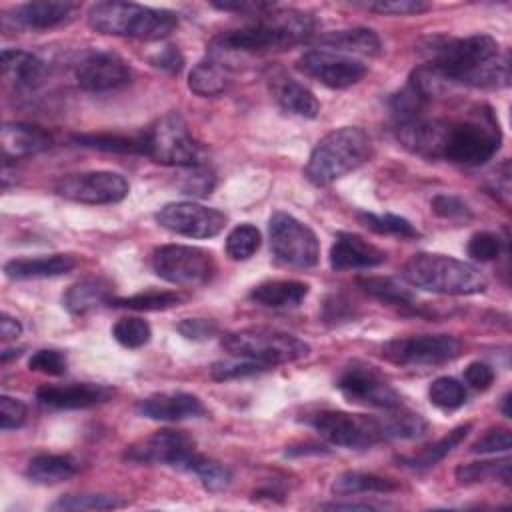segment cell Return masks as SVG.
Instances as JSON below:
<instances>
[{"instance_id":"obj_1","label":"cell","mask_w":512,"mask_h":512,"mask_svg":"<svg viewBox=\"0 0 512 512\" xmlns=\"http://www.w3.org/2000/svg\"><path fill=\"white\" fill-rule=\"evenodd\" d=\"M432 68L442 80L466 86L504 88L510 84L508 54L488 34H472L438 44Z\"/></svg>"},{"instance_id":"obj_2","label":"cell","mask_w":512,"mask_h":512,"mask_svg":"<svg viewBox=\"0 0 512 512\" xmlns=\"http://www.w3.org/2000/svg\"><path fill=\"white\" fill-rule=\"evenodd\" d=\"M314 32V18L294 8H276L262 12L254 24L218 34L210 42L212 58L224 54H254L282 50L304 42Z\"/></svg>"},{"instance_id":"obj_3","label":"cell","mask_w":512,"mask_h":512,"mask_svg":"<svg viewBox=\"0 0 512 512\" xmlns=\"http://www.w3.org/2000/svg\"><path fill=\"white\" fill-rule=\"evenodd\" d=\"M402 276L408 284L450 296L480 294L486 290V276L472 264L434 252L414 254L402 268Z\"/></svg>"},{"instance_id":"obj_4","label":"cell","mask_w":512,"mask_h":512,"mask_svg":"<svg viewBox=\"0 0 512 512\" xmlns=\"http://www.w3.org/2000/svg\"><path fill=\"white\" fill-rule=\"evenodd\" d=\"M88 26L100 34L160 40L178 26V16L134 2H96L88 10Z\"/></svg>"},{"instance_id":"obj_5","label":"cell","mask_w":512,"mask_h":512,"mask_svg":"<svg viewBox=\"0 0 512 512\" xmlns=\"http://www.w3.org/2000/svg\"><path fill=\"white\" fill-rule=\"evenodd\" d=\"M372 154L370 136L356 126H342L328 132L312 150L304 168L306 178L316 186H328L334 180L362 166Z\"/></svg>"},{"instance_id":"obj_6","label":"cell","mask_w":512,"mask_h":512,"mask_svg":"<svg viewBox=\"0 0 512 512\" xmlns=\"http://www.w3.org/2000/svg\"><path fill=\"white\" fill-rule=\"evenodd\" d=\"M222 348L230 356L248 358L264 368L298 360L310 352L308 344L292 334L272 328H244L222 336Z\"/></svg>"},{"instance_id":"obj_7","label":"cell","mask_w":512,"mask_h":512,"mask_svg":"<svg viewBox=\"0 0 512 512\" xmlns=\"http://www.w3.org/2000/svg\"><path fill=\"white\" fill-rule=\"evenodd\" d=\"M140 138L144 154L154 162L180 168L200 164V148L184 118L176 112H168L154 120Z\"/></svg>"},{"instance_id":"obj_8","label":"cell","mask_w":512,"mask_h":512,"mask_svg":"<svg viewBox=\"0 0 512 512\" xmlns=\"http://www.w3.org/2000/svg\"><path fill=\"white\" fill-rule=\"evenodd\" d=\"M500 148L498 122L490 112H482L476 120H462L448 124V136L442 158L464 164L480 166L490 160Z\"/></svg>"},{"instance_id":"obj_9","label":"cell","mask_w":512,"mask_h":512,"mask_svg":"<svg viewBox=\"0 0 512 512\" xmlns=\"http://www.w3.org/2000/svg\"><path fill=\"white\" fill-rule=\"evenodd\" d=\"M270 248L278 262L292 268H312L320 258V244L312 228L286 212H274L268 222Z\"/></svg>"},{"instance_id":"obj_10","label":"cell","mask_w":512,"mask_h":512,"mask_svg":"<svg viewBox=\"0 0 512 512\" xmlns=\"http://www.w3.org/2000/svg\"><path fill=\"white\" fill-rule=\"evenodd\" d=\"M310 424L324 440L342 448H370L386 440L382 420L362 414L322 410L312 416Z\"/></svg>"},{"instance_id":"obj_11","label":"cell","mask_w":512,"mask_h":512,"mask_svg":"<svg viewBox=\"0 0 512 512\" xmlns=\"http://www.w3.org/2000/svg\"><path fill=\"white\" fill-rule=\"evenodd\" d=\"M152 270L166 282L196 286L212 278L216 264L212 254L202 248L166 244L152 252Z\"/></svg>"},{"instance_id":"obj_12","label":"cell","mask_w":512,"mask_h":512,"mask_svg":"<svg viewBox=\"0 0 512 512\" xmlns=\"http://www.w3.org/2000/svg\"><path fill=\"white\" fill-rule=\"evenodd\" d=\"M460 348V340L450 334H420L386 342L382 356L400 366H436L454 360Z\"/></svg>"},{"instance_id":"obj_13","label":"cell","mask_w":512,"mask_h":512,"mask_svg":"<svg viewBox=\"0 0 512 512\" xmlns=\"http://www.w3.org/2000/svg\"><path fill=\"white\" fill-rule=\"evenodd\" d=\"M338 390L348 402L394 410L402 406L400 394L390 386V382L370 364L352 362L348 364L336 382Z\"/></svg>"},{"instance_id":"obj_14","label":"cell","mask_w":512,"mask_h":512,"mask_svg":"<svg viewBox=\"0 0 512 512\" xmlns=\"http://www.w3.org/2000/svg\"><path fill=\"white\" fill-rule=\"evenodd\" d=\"M54 190L58 196L80 204H116L126 198L130 184L118 172L92 170L62 176Z\"/></svg>"},{"instance_id":"obj_15","label":"cell","mask_w":512,"mask_h":512,"mask_svg":"<svg viewBox=\"0 0 512 512\" xmlns=\"http://www.w3.org/2000/svg\"><path fill=\"white\" fill-rule=\"evenodd\" d=\"M196 456L194 440L180 430H158L126 448L124 458L138 464H168L172 468L188 470Z\"/></svg>"},{"instance_id":"obj_16","label":"cell","mask_w":512,"mask_h":512,"mask_svg":"<svg viewBox=\"0 0 512 512\" xmlns=\"http://www.w3.org/2000/svg\"><path fill=\"white\" fill-rule=\"evenodd\" d=\"M156 222L180 236L212 238L226 226V216L196 202H170L156 212Z\"/></svg>"},{"instance_id":"obj_17","label":"cell","mask_w":512,"mask_h":512,"mask_svg":"<svg viewBox=\"0 0 512 512\" xmlns=\"http://www.w3.org/2000/svg\"><path fill=\"white\" fill-rule=\"evenodd\" d=\"M298 70L306 76L322 82L328 88H348L358 84L368 68L360 60L330 52V50H310L298 60Z\"/></svg>"},{"instance_id":"obj_18","label":"cell","mask_w":512,"mask_h":512,"mask_svg":"<svg viewBox=\"0 0 512 512\" xmlns=\"http://www.w3.org/2000/svg\"><path fill=\"white\" fill-rule=\"evenodd\" d=\"M76 82L88 92H108L126 86L132 78L130 66L114 52L94 50L76 64Z\"/></svg>"},{"instance_id":"obj_19","label":"cell","mask_w":512,"mask_h":512,"mask_svg":"<svg viewBox=\"0 0 512 512\" xmlns=\"http://www.w3.org/2000/svg\"><path fill=\"white\" fill-rule=\"evenodd\" d=\"M114 390L106 384L70 382V384H44L36 390V400L42 406L56 410H78L108 402Z\"/></svg>"},{"instance_id":"obj_20","label":"cell","mask_w":512,"mask_h":512,"mask_svg":"<svg viewBox=\"0 0 512 512\" xmlns=\"http://www.w3.org/2000/svg\"><path fill=\"white\" fill-rule=\"evenodd\" d=\"M448 124L450 122L446 120L416 116L412 120L400 122L396 128V136L406 150L418 156L442 158L448 136Z\"/></svg>"},{"instance_id":"obj_21","label":"cell","mask_w":512,"mask_h":512,"mask_svg":"<svg viewBox=\"0 0 512 512\" xmlns=\"http://www.w3.org/2000/svg\"><path fill=\"white\" fill-rule=\"evenodd\" d=\"M138 412L150 420L178 422L188 418H200L206 414L202 400L188 392H162L152 394L138 402Z\"/></svg>"},{"instance_id":"obj_22","label":"cell","mask_w":512,"mask_h":512,"mask_svg":"<svg viewBox=\"0 0 512 512\" xmlns=\"http://www.w3.org/2000/svg\"><path fill=\"white\" fill-rule=\"evenodd\" d=\"M386 260V252L370 244L358 234L338 232L330 248V266L332 270H358L374 268Z\"/></svg>"},{"instance_id":"obj_23","label":"cell","mask_w":512,"mask_h":512,"mask_svg":"<svg viewBox=\"0 0 512 512\" xmlns=\"http://www.w3.org/2000/svg\"><path fill=\"white\" fill-rule=\"evenodd\" d=\"M74 12H76L74 2L36 0V2H26V4L18 6L14 10L12 20L24 28L48 30V28H56V26L72 20Z\"/></svg>"},{"instance_id":"obj_24","label":"cell","mask_w":512,"mask_h":512,"mask_svg":"<svg viewBox=\"0 0 512 512\" xmlns=\"http://www.w3.org/2000/svg\"><path fill=\"white\" fill-rule=\"evenodd\" d=\"M2 152L4 160H18L24 156H32L50 148L52 138L38 126L8 122L2 126Z\"/></svg>"},{"instance_id":"obj_25","label":"cell","mask_w":512,"mask_h":512,"mask_svg":"<svg viewBox=\"0 0 512 512\" xmlns=\"http://www.w3.org/2000/svg\"><path fill=\"white\" fill-rule=\"evenodd\" d=\"M78 260L72 254H50L36 258H14L4 264V272L12 280H34V278H54L74 270Z\"/></svg>"},{"instance_id":"obj_26","label":"cell","mask_w":512,"mask_h":512,"mask_svg":"<svg viewBox=\"0 0 512 512\" xmlns=\"http://www.w3.org/2000/svg\"><path fill=\"white\" fill-rule=\"evenodd\" d=\"M272 92L284 112H290L302 118H316L320 112V102L314 96V92L290 76H284V74L274 76Z\"/></svg>"},{"instance_id":"obj_27","label":"cell","mask_w":512,"mask_h":512,"mask_svg":"<svg viewBox=\"0 0 512 512\" xmlns=\"http://www.w3.org/2000/svg\"><path fill=\"white\" fill-rule=\"evenodd\" d=\"M2 74L16 88H34L46 74L44 62L24 50H2Z\"/></svg>"},{"instance_id":"obj_28","label":"cell","mask_w":512,"mask_h":512,"mask_svg":"<svg viewBox=\"0 0 512 512\" xmlns=\"http://www.w3.org/2000/svg\"><path fill=\"white\" fill-rule=\"evenodd\" d=\"M306 296L308 284L298 280H270L250 292V300L266 308H296Z\"/></svg>"},{"instance_id":"obj_29","label":"cell","mask_w":512,"mask_h":512,"mask_svg":"<svg viewBox=\"0 0 512 512\" xmlns=\"http://www.w3.org/2000/svg\"><path fill=\"white\" fill-rule=\"evenodd\" d=\"M112 286L102 278H86L68 288L64 294V306L70 314L82 316L100 304L110 302Z\"/></svg>"},{"instance_id":"obj_30","label":"cell","mask_w":512,"mask_h":512,"mask_svg":"<svg viewBox=\"0 0 512 512\" xmlns=\"http://www.w3.org/2000/svg\"><path fill=\"white\" fill-rule=\"evenodd\" d=\"M78 472V462L66 454H38L26 466V476L36 484H58Z\"/></svg>"},{"instance_id":"obj_31","label":"cell","mask_w":512,"mask_h":512,"mask_svg":"<svg viewBox=\"0 0 512 512\" xmlns=\"http://www.w3.org/2000/svg\"><path fill=\"white\" fill-rule=\"evenodd\" d=\"M320 42L342 52H354V54H366V56H376L380 52V38L370 28H350V30L328 32L320 38Z\"/></svg>"},{"instance_id":"obj_32","label":"cell","mask_w":512,"mask_h":512,"mask_svg":"<svg viewBox=\"0 0 512 512\" xmlns=\"http://www.w3.org/2000/svg\"><path fill=\"white\" fill-rule=\"evenodd\" d=\"M188 88L198 96H218L226 88V72L220 60L204 58L188 74Z\"/></svg>"},{"instance_id":"obj_33","label":"cell","mask_w":512,"mask_h":512,"mask_svg":"<svg viewBox=\"0 0 512 512\" xmlns=\"http://www.w3.org/2000/svg\"><path fill=\"white\" fill-rule=\"evenodd\" d=\"M470 428H472V424L458 426L452 432H448L444 438H440L438 442L422 448L416 456H402L400 462H404L406 466H412V468H430L436 462H440L444 456H448L468 436Z\"/></svg>"},{"instance_id":"obj_34","label":"cell","mask_w":512,"mask_h":512,"mask_svg":"<svg viewBox=\"0 0 512 512\" xmlns=\"http://www.w3.org/2000/svg\"><path fill=\"white\" fill-rule=\"evenodd\" d=\"M398 484L390 478L366 474V472H344L332 482V492L336 496L364 494V492H392Z\"/></svg>"},{"instance_id":"obj_35","label":"cell","mask_w":512,"mask_h":512,"mask_svg":"<svg viewBox=\"0 0 512 512\" xmlns=\"http://www.w3.org/2000/svg\"><path fill=\"white\" fill-rule=\"evenodd\" d=\"M390 414L380 418L382 420V426H384V436L386 440L388 438H418L426 432L428 424L426 420L416 414V412H410V410H404L402 406L394 408V410H388Z\"/></svg>"},{"instance_id":"obj_36","label":"cell","mask_w":512,"mask_h":512,"mask_svg":"<svg viewBox=\"0 0 512 512\" xmlns=\"http://www.w3.org/2000/svg\"><path fill=\"white\" fill-rule=\"evenodd\" d=\"M358 284L364 288L366 294L374 296L380 302L392 304V306H410L414 302V294L398 284L394 278L388 276H368L360 278Z\"/></svg>"},{"instance_id":"obj_37","label":"cell","mask_w":512,"mask_h":512,"mask_svg":"<svg viewBox=\"0 0 512 512\" xmlns=\"http://www.w3.org/2000/svg\"><path fill=\"white\" fill-rule=\"evenodd\" d=\"M500 478L504 484H510V460H486V462H470L456 468V480L460 484H476L486 480Z\"/></svg>"},{"instance_id":"obj_38","label":"cell","mask_w":512,"mask_h":512,"mask_svg":"<svg viewBox=\"0 0 512 512\" xmlns=\"http://www.w3.org/2000/svg\"><path fill=\"white\" fill-rule=\"evenodd\" d=\"M74 142L78 146L102 150V152H118V154H144L142 138H128L120 134H76Z\"/></svg>"},{"instance_id":"obj_39","label":"cell","mask_w":512,"mask_h":512,"mask_svg":"<svg viewBox=\"0 0 512 512\" xmlns=\"http://www.w3.org/2000/svg\"><path fill=\"white\" fill-rule=\"evenodd\" d=\"M180 302V296L176 292H140L134 296H126V298H110L108 306L114 308H128V310H166L172 308Z\"/></svg>"},{"instance_id":"obj_40","label":"cell","mask_w":512,"mask_h":512,"mask_svg":"<svg viewBox=\"0 0 512 512\" xmlns=\"http://www.w3.org/2000/svg\"><path fill=\"white\" fill-rule=\"evenodd\" d=\"M188 472H194L202 480L204 488L210 490V492L224 490L232 482V474H230V470L226 466H222L220 462L210 460V458H206V456H202L198 452L192 458V462L188 466Z\"/></svg>"},{"instance_id":"obj_41","label":"cell","mask_w":512,"mask_h":512,"mask_svg":"<svg viewBox=\"0 0 512 512\" xmlns=\"http://www.w3.org/2000/svg\"><path fill=\"white\" fill-rule=\"evenodd\" d=\"M428 398L440 410H456L466 402V388L452 376H440L430 384Z\"/></svg>"},{"instance_id":"obj_42","label":"cell","mask_w":512,"mask_h":512,"mask_svg":"<svg viewBox=\"0 0 512 512\" xmlns=\"http://www.w3.org/2000/svg\"><path fill=\"white\" fill-rule=\"evenodd\" d=\"M126 502L120 496L112 494H68L58 498L50 508L52 510H114Z\"/></svg>"},{"instance_id":"obj_43","label":"cell","mask_w":512,"mask_h":512,"mask_svg":"<svg viewBox=\"0 0 512 512\" xmlns=\"http://www.w3.org/2000/svg\"><path fill=\"white\" fill-rule=\"evenodd\" d=\"M260 248V232L252 224H240L226 236V254L232 260H248Z\"/></svg>"},{"instance_id":"obj_44","label":"cell","mask_w":512,"mask_h":512,"mask_svg":"<svg viewBox=\"0 0 512 512\" xmlns=\"http://www.w3.org/2000/svg\"><path fill=\"white\" fill-rule=\"evenodd\" d=\"M358 220L378 232V234H394V236H402V238H414L418 236L416 228L406 220V218H400V216H394V214H372V212H358Z\"/></svg>"},{"instance_id":"obj_45","label":"cell","mask_w":512,"mask_h":512,"mask_svg":"<svg viewBox=\"0 0 512 512\" xmlns=\"http://www.w3.org/2000/svg\"><path fill=\"white\" fill-rule=\"evenodd\" d=\"M112 336L116 338V342H120L126 348H140V346L148 344L152 330L146 320H142L138 316H128V318H120L114 324Z\"/></svg>"},{"instance_id":"obj_46","label":"cell","mask_w":512,"mask_h":512,"mask_svg":"<svg viewBox=\"0 0 512 512\" xmlns=\"http://www.w3.org/2000/svg\"><path fill=\"white\" fill-rule=\"evenodd\" d=\"M214 184H216L214 172L202 164L188 166L186 172L176 182L180 192L190 194V196H208L212 192Z\"/></svg>"},{"instance_id":"obj_47","label":"cell","mask_w":512,"mask_h":512,"mask_svg":"<svg viewBox=\"0 0 512 512\" xmlns=\"http://www.w3.org/2000/svg\"><path fill=\"white\" fill-rule=\"evenodd\" d=\"M268 368H264L262 364L248 360V358H238V356H230L226 360L214 362L210 368V376L214 380H232V378H242V376H250V374H258L264 372Z\"/></svg>"},{"instance_id":"obj_48","label":"cell","mask_w":512,"mask_h":512,"mask_svg":"<svg viewBox=\"0 0 512 512\" xmlns=\"http://www.w3.org/2000/svg\"><path fill=\"white\" fill-rule=\"evenodd\" d=\"M66 356L60 350H36L30 360H28V368L32 372H42L48 376H60L66 372Z\"/></svg>"},{"instance_id":"obj_49","label":"cell","mask_w":512,"mask_h":512,"mask_svg":"<svg viewBox=\"0 0 512 512\" xmlns=\"http://www.w3.org/2000/svg\"><path fill=\"white\" fill-rule=\"evenodd\" d=\"M502 252V240L494 232H478L468 242V254L474 260L490 262Z\"/></svg>"},{"instance_id":"obj_50","label":"cell","mask_w":512,"mask_h":512,"mask_svg":"<svg viewBox=\"0 0 512 512\" xmlns=\"http://www.w3.org/2000/svg\"><path fill=\"white\" fill-rule=\"evenodd\" d=\"M358 6L378 12V14H418L428 10L430 6L420 0H374V2H358Z\"/></svg>"},{"instance_id":"obj_51","label":"cell","mask_w":512,"mask_h":512,"mask_svg":"<svg viewBox=\"0 0 512 512\" xmlns=\"http://www.w3.org/2000/svg\"><path fill=\"white\" fill-rule=\"evenodd\" d=\"M432 210L446 220H470L472 218V210L470 206L452 194H438L432 198Z\"/></svg>"},{"instance_id":"obj_52","label":"cell","mask_w":512,"mask_h":512,"mask_svg":"<svg viewBox=\"0 0 512 512\" xmlns=\"http://www.w3.org/2000/svg\"><path fill=\"white\" fill-rule=\"evenodd\" d=\"M510 446H512L510 432L506 428H494V430H488L480 440L472 444V452L496 454V452H508Z\"/></svg>"},{"instance_id":"obj_53","label":"cell","mask_w":512,"mask_h":512,"mask_svg":"<svg viewBox=\"0 0 512 512\" xmlns=\"http://www.w3.org/2000/svg\"><path fill=\"white\" fill-rule=\"evenodd\" d=\"M26 420V406L24 402L10 398V396H2L0 398V426L2 430H14L20 428Z\"/></svg>"},{"instance_id":"obj_54","label":"cell","mask_w":512,"mask_h":512,"mask_svg":"<svg viewBox=\"0 0 512 512\" xmlns=\"http://www.w3.org/2000/svg\"><path fill=\"white\" fill-rule=\"evenodd\" d=\"M178 332L188 340H208L218 332V326L214 320L186 318L178 324Z\"/></svg>"},{"instance_id":"obj_55","label":"cell","mask_w":512,"mask_h":512,"mask_svg":"<svg viewBox=\"0 0 512 512\" xmlns=\"http://www.w3.org/2000/svg\"><path fill=\"white\" fill-rule=\"evenodd\" d=\"M464 380L474 390H486L494 382V370L484 362H472L464 370Z\"/></svg>"},{"instance_id":"obj_56","label":"cell","mask_w":512,"mask_h":512,"mask_svg":"<svg viewBox=\"0 0 512 512\" xmlns=\"http://www.w3.org/2000/svg\"><path fill=\"white\" fill-rule=\"evenodd\" d=\"M152 64L166 70V72H172V74H178L184 66V58L180 54V50L176 46H164L160 48V52H156L152 58Z\"/></svg>"},{"instance_id":"obj_57","label":"cell","mask_w":512,"mask_h":512,"mask_svg":"<svg viewBox=\"0 0 512 512\" xmlns=\"http://www.w3.org/2000/svg\"><path fill=\"white\" fill-rule=\"evenodd\" d=\"M212 6L218 8V10H226V12H238V14L260 16L262 12L270 10L274 4H270V2H248V0H240V2H214Z\"/></svg>"},{"instance_id":"obj_58","label":"cell","mask_w":512,"mask_h":512,"mask_svg":"<svg viewBox=\"0 0 512 512\" xmlns=\"http://www.w3.org/2000/svg\"><path fill=\"white\" fill-rule=\"evenodd\" d=\"M20 332H22V324L16 318H12V316L2 314V318H0L2 340H14V338L20 336Z\"/></svg>"},{"instance_id":"obj_59","label":"cell","mask_w":512,"mask_h":512,"mask_svg":"<svg viewBox=\"0 0 512 512\" xmlns=\"http://www.w3.org/2000/svg\"><path fill=\"white\" fill-rule=\"evenodd\" d=\"M322 510H376V506L368 504V502H328L320 506Z\"/></svg>"},{"instance_id":"obj_60","label":"cell","mask_w":512,"mask_h":512,"mask_svg":"<svg viewBox=\"0 0 512 512\" xmlns=\"http://www.w3.org/2000/svg\"><path fill=\"white\" fill-rule=\"evenodd\" d=\"M508 402H510V396L506 394V396H504V402H502V410H504V416H508V418H510V408H508Z\"/></svg>"}]
</instances>
